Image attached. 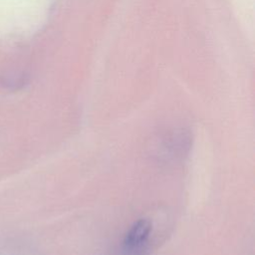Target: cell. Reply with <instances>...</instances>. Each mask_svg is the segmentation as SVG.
Returning <instances> with one entry per match:
<instances>
[{
    "label": "cell",
    "mask_w": 255,
    "mask_h": 255,
    "mask_svg": "<svg viewBox=\"0 0 255 255\" xmlns=\"http://www.w3.org/2000/svg\"><path fill=\"white\" fill-rule=\"evenodd\" d=\"M152 230L151 222L146 218H140L127 231L123 240L124 255H142Z\"/></svg>",
    "instance_id": "6da1fadb"
}]
</instances>
